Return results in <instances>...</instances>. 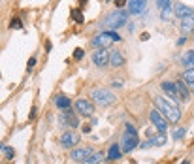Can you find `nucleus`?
<instances>
[{
	"label": "nucleus",
	"mask_w": 194,
	"mask_h": 164,
	"mask_svg": "<svg viewBox=\"0 0 194 164\" xmlns=\"http://www.w3.org/2000/svg\"><path fill=\"white\" fill-rule=\"evenodd\" d=\"M155 106H157V109L168 119V123H177L181 119V111L172 102H170V100H166L162 96H157L155 98Z\"/></svg>",
	"instance_id": "1"
},
{
	"label": "nucleus",
	"mask_w": 194,
	"mask_h": 164,
	"mask_svg": "<svg viewBox=\"0 0 194 164\" xmlns=\"http://www.w3.org/2000/svg\"><path fill=\"white\" fill-rule=\"evenodd\" d=\"M138 145H139L138 132H136V128L130 123H126V132L123 134V138H121V149H123V153H130Z\"/></svg>",
	"instance_id": "2"
},
{
	"label": "nucleus",
	"mask_w": 194,
	"mask_h": 164,
	"mask_svg": "<svg viewBox=\"0 0 194 164\" xmlns=\"http://www.w3.org/2000/svg\"><path fill=\"white\" fill-rule=\"evenodd\" d=\"M121 40H123V38H121V34H117L115 30H104V32H100L98 36H94V38L90 40V45L102 49V47H108V45L117 43V42H121Z\"/></svg>",
	"instance_id": "3"
},
{
	"label": "nucleus",
	"mask_w": 194,
	"mask_h": 164,
	"mask_svg": "<svg viewBox=\"0 0 194 164\" xmlns=\"http://www.w3.org/2000/svg\"><path fill=\"white\" fill-rule=\"evenodd\" d=\"M126 23H128V13L123 11V10H117V11L109 13V15L104 19L102 25H104L108 30H113V29H121V27H125Z\"/></svg>",
	"instance_id": "4"
},
{
	"label": "nucleus",
	"mask_w": 194,
	"mask_h": 164,
	"mask_svg": "<svg viewBox=\"0 0 194 164\" xmlns=\"http://www.w3.org/2000/svg\"><path fill=\"white\" fill-rule=\"evenodd\" d=\"M90 98L98 104V106H102V108H108V106H111V104H115V95L109 91V89H102V87H96V89H92V92H90Z\"/></svg>",
	"instance_id": "5"
},
{
	"label": "nucleus",
	"mask_w": 194,
	"mask_h": 164,
	"mask_svg": "<svg viewBox=\"0 0 194 164\" xmlns=\"http://www.w3.org/2000/svg\"><path fill=\"white\" fill-rule=\"evenodd\" d=\"M79 140H81V136L76 132V130H68V132H64L62 136H60V145L62 147H66V149H72V147H76L77 144H79Z\"/></svg>",
	"instance_id": "6"
},
{
	"label": "nucleus",
	"mask_w": 194,
	"mask_h": 164,
	"mask_svg": "<svg viewBox=\"0 0 194 164\" xmlns=\"http://www.w3.org/2000/svg\"><path fill=\"white\" fill-rule=\"evenodd\" d=\"M149 117H151V123L155 125V128L160 132V134H166V130H168V119L158 111V109H153L151 113H149Z\"/></svg>",
	"instance_id": "7"
},
{
	"label": "nucleus",
	"mask_w": 194,
	"mask_h": 164,
	"mask_svg": "<svg viewBox=\"0 0 194 164\" xmlns=\"http://www.w3.org/2000/svg\"><path fill=\"white\" fill-rule=\"evenodd\" d=\"M92 62H94L96 66L104 68V66H108V64L111 62V53H108V49H106V47L96 49V51L92 53Z\"/></svg>",
	"instance_id": "8"
},
{
	"label": "nucleus",
	"mask_w": 194,
	"mask_h": 164,
	"mask_svg": "<svg viewBox=\"0 0 194 164\" xmlns=\"http://www.w3.org/2000/svg\"><path fill=\"white\" fill-rule=\"evenodd\" d=\"M59 123L60 125H68L70 128H77L79 126V119L76 117V113L72 109H66L62 115H59Z\"/></svg>",
	"instance_id": "9"
},
{
	"label": "nucleus",
	"mask_w": 194,
	"mask_h": 164,
	"mask_svg": "<svg viewBox=\"0 0 194 164\" xmlns=\"http://www.w3.org/2000/svg\"><path fill=\"white\" fill-rule=\"evenodd\" d=\"M92 153H94V151H92L90 147H76V149H72L70 158H72V160H76V162H85Z\"/></svg>",
	"instance_id": "10"
},
{
	"label": "nucleus",
	"mask_w": 194,
	"mask_h": 164,
	"mask_svg": "<svg viewBox=\"0 0 194 164\" xmlns=\"http://www.w3.org/2000/svg\"><path fill=\"white\" fill-rule=\"evenodd\" d=\"M160 87H162V91L166 92V95L172 98V100H175V102H183L181 100V96L177 95V85L174 83V81H162L160 83Z\"/></svg>",
	"instance_id": "11"
},
{
	"label": "nucleus",
	"mask_w": 194,
	"mask_h": 164,
	"mask_svg": "<svg viewBox=\"0 0 194 164\" xmlns=\"http://www.w3.org/2000/svg\"><path fill=\"white\" fill-rule=\"evenodd\" d=\"M76 109H77L83 117H90V115L94 113V104H90V102L85 100V98H79V100L76 102Z\"/></svg>",
	"instance_id": "12"
},
{
	"label": "nucleus",
	"mask_w": 194,
	"mask_h": 164,
	"mask_svg": "<svg viewBox=\"0 0 194 164\" xmlns=\"http://www.w3.org/2000/svg\"><path fill=\"white\" fill-rule=\"evenodd\" d=\"M157 6L160 10V19L162 21H168L172 17V0H157Z\"/></svg>",
	"instance_id": "13"
},
{
	"label": "nucleus",
	"mask_w": 194,
	"mask_h": 164,
	"mask_svg": "<svg viewBox=\"0 0 194 164\" xmlns=\"http://www.w3.org/2000/svg\"><path fill=\"white\" fill-rule=\"evenodd\" d=\"M147 8V0H128V13L139 15Z\"/></svg>",
	"instance_id": "14"
},
{
	"label": "nucleus",
	"mask_w": 194,
	"mask_h": 164,
	"mask_svg": "<svg viewBox=\"0 0 194 164\" xmlns=\"http://www.w3.org/2000/svg\"><path fill=\"white\" fill-rule=\"evenodd\" d=\"M174 13H175V17H179V19H185V17H190V15H194V10H192L190 6H185V4L177 2V4L174 6Z\"/></svg>",
	"instance_id": "15"
},
{
	"label": "nucleus",
	"mask_w": 194,
	"mask_h": 164,
	"mask_svg": "<svg viewBox=\"0 0 194 164\" xmlns=\"http://www.w3.org/2000/svg\"><path fill=\"white\" fill-rule=\"evenodd\" d=\"M190 32H194V15L181 19V34L187 36V34H190Z\"/></svg>",
	"instance_id": "16"
},
{
	"label": "nucleus",
	"mask_w": 194,
	"mask_h": 164,
	"mask_svg": "<svg viewBox=\"0 0 194 164\" xmlns=\"http://www.w3.org/2000/svg\"><path fill=\"white\" fill-rule=\"evenodd\" d=\"M121 157H123V149H121L119 144H113V145L108 149V153H106V158H108V160H119Z\"/></svg>",
	"instance_id": "17"
},
{
	"label": "nucleus",
	"mask_w": 194,
	"mask_h": 164,
	"mask_svg": "<svg viewBox=\"0 0 194 164\" xmlns=\"http://www.w3.org/2000/svg\"><path fill=\"white\" fill-rule=\"evenodd\" d=\"M179 64L183 66V68H187V70H190V68H194V49H190V51H187L183 57H181V60H179Z\"/></svg>",
	"instance_id": "18"
},
{
	"label": "nucleus",
	"mask_w": 194,
	"mask_h": 164,
	"mask_svg": "<svg viewBox=\"0 0 194 164\" xmlns=\"http://www.w3.org/2000/svg\"><path fill=\"white\" fill-rule=\"evenodd\" d=\"M175 85H177V95L181 96V100H183V102H187V100L190 98V91H188L187 83H185L183 79H179V81H177Z\"/></svg>",
	"instance_id": "19"
},
{
	"label": "nucleus",
	"mask_w": 194,
	"mask_h": 164,
	"mask_svg": "<svg viewBox=\"0 0 194 164\" xmlns=\"http://www.w3.org/2000/svg\"><path fill=\"white\" fill-rule=\"evenodd\" d=\"M55 106H57L59 109L66 111V109H70V108H72V100H70L66 95H59V96L55 98Z\"/></svg>",
	"instance_id": "20"
},
{
	"label": "nucleus",
	"mask_w": 194,
	"mask_h": 164,
	"mask_svg": "<svg viewBox=\"0 0 194 164\" xmlns=\"http://www.w3.org/2000/svg\"><path fill=\"white\" fill-rule=\"evenodd\" d=\"M125 62H126V59H125V55L121 53V51H113L111 53V66L113 68H119V66H125Z\"/></svg>",
	"instance_id": "21"
},
{
	"label": "nucleus",
	"mask_w": 194,
	"mask_h": 164,
	"mask_svg": "<svg viewBox=\"0 0 194 164\" xmlns=\"http://www.w3.org/2000/svg\"><path fill=\"white\" fill-rule=\"evenodd\" d=\"M183 81L187 83L188 91H190V92H194V68L185 70V72H183Z\"/></svg>",
	"instance_id": "22"
},
{
	"label": "nucleus",
	"mask_w": 194,
	"mask_h": 164,
	"mask_svg": "<svg viewBox=\"0 0 194 164\" xmlns=\"http://www.w3.org/2000/svg\"><path fill=\"white\" fill-rule=\"evenodd\" d=\"M102 158H104V153H102V151H94V153H92L85 162H83V164H100Z\"/></svg>",
	"instance_id": "23"
},
{
	"label": "nucleus",
	"mask_w": 194,
	"mask_h": 164,
	"mask_svg": "<svg viewBox=\"0 0 194 164\" xmlns=\"http://www.w3.org/2000/svg\"><path fill=\"white\" fill-rule=\"evenodd\" d=\"M72 19H74L77 25H81V23L85 21V17H83V13H81V10H72Z\"/></svg>",
	"instance_id": "24"
},
{
	"label": "nucleus",
	"mask_w": 194,
	"mask_h": 164,
	"mask_svg": "<svg viewBox=\"0 0 194 164\" xmlns=\"http://www.w3.org/2000/svg\"><path fill=\"white\" fill-rule=\"evenodd\" d=\"M2 153L6 155V158H8V160H11V158L15 157V149H13V147H10V145H4V147H2Z\"/></svg>",
	"instance_id": "25"
},
{
	"label": "nucleus",
	"mask_w": 194,
	"mask_h": 164,
	"mask_svg": "<svg viewBox=\"0 0 194 164\" xmlns=\"http://www.w3.org/2000/svg\"><path fill=\"white\" fill-rule=\"evenodd\" d=\"M10 29H23V23H21L19 17H13V19L10 21Z\"/></svg>",
	"instance_id": "26"
},
{
	"label": "nucleus",
	"mask_w": 194,
	"mask_h": 164,
	"mask_svg": "<svg viewBox=\"0 0 194 164\" xmlns=\"http://www.w3.org/2000/svg\"><path fill=\"white\" fill-rule=\"evenodd\" d=\"M83 57H85V51H83L81 47H77V49H74V59H76V60H81Z\"/></svg>",
	"instance_id": "27"
},
{
	"label": "nucleus",
	"mask_w": 194,
	"mask_h": 164,
	"mask_svg": "<svg viewBox=\"0 0 194 164\" xmlns=\"http://www.w3.org/2000/svg\"><path fill=\"white\" fill-rule=\"evenodd\" d=\"M153 142H155V145H164V144H166V136L160 134V136H157V138L153 140Z\"/></svg>",
	"instance_id": "28"
},
{
	"label": "nucleus",
	"mask_w": 194,
	"mask_h": 164,
	"mask_svg": "<svg viewBox=\"0 0 194 164\" xmlns=\"http://www.w3.org/2000/svg\"><path fill=\"white\" fill-rule=\"evenodd\" d=\"M145 138H147V140H155L157 138V132L153 128H147V130H145Z\"/></svg>",
	"instance_id": "29"
},
{
	"label": "nucleus",
	"mask_w": 194,
	"mask_h": 164,
	"mask_svg": "<svg viewBox=\"0 0 194 164\" xmlns=\"http://www.w3.org/2000/svg\"><path fill=\"white\" fill-rule=\"evenodd\" d=\"M36 60H38L36 57H30V60H29V64H27V70H29V74L32 72V68L36 66Z\"/></svg>",
	"instance_id": "30"
},
{
	"label": "nucleus",
	"mask_w": 194,
	"mask_h": 164,
	"mask_svg": "<svg viewBox=\"0 0 194 164\" xmlns=\"http://www.w3.org/2000/svg\"><path fill=\"white\" fill-rule=\"evenodd\" d=\"M185 132H187L185 128H179V130H175V132H174V140H181V138L185 136Z\"/></svg>",
	"instance_id": "31"
},
{
	"label": "nucleus",
	"mask_w": 194,
	"mask_h": 164,
	"mask_svg": "<svg viewBox=\"0 0 194 164\" xmlns=\"http://www.w3.org/2000/svg\"><path fill=\"white\" fill-rule=\"evenodd\" d=\"M151 145H155L153 140H147V142H141V144H139V147H141V149H147V147H151Z\"/></svg>",
	"instance_id": "32"
},
{
	"label": "nucleus",
	"mask_w": 194,
	"mask_h": 164,
	"mask_svg": "<svg viewBox=\"0 0 194 164\" xmlns=\"http://www.w3.org/2000/svg\"><path fill=\"white\" fill-rule=\"evenodd\" d=\"M36 113H38V108H36V106H32V109H30V117H29L30 121H34V119H36Z\"/></svg>",
	"instance_id": "33"
},
{
	"label": "nucleus",
	"mask_w": 194,
	"mask_h": 164,
	"mask_svg": "<svg viewBox=\"0 0 194 164\" xmlns=\"http://www.w3.org/2000/svg\"><path fill=\"white\" fill-rule=\"evenodd\" d=\"M81 130H83V134H90V130H92V128H90V125H83V128H81Z\"/></svg>",
	"instance_id": "34"
},
{
	"label": "nucleus",
	"mask_w": 194,
	"mask_h": 164,
	"mask_svg": "<svg viewBox=\"0 0 194 164\" xmlns=\"http://www.w3.org/2000/svg\"><path fill=\"white\" fill-rule=\"evenodd\" d=\"M125 4H126V0H115V6L117 8H123Z\"/></svg>",
	"instance_id": "35"
},
{
	"label": "nucleus",
	"mask_w": 194,
	"mask_h": 164,
	"mask_svg": "<svg viewBox=\"0 0 194 164\" xmlns=\"http://www.w3.org/2000/svg\"><path fill=\"white\" fill-rule=\"evenodd\" d=\"M113 87L115 89H121V87H123V81H113Z\"/></svg>",
	"instance_id": "36"
},
{
	"label": "nucleus",
	"mask_w": 194,
	"mask_h": 164,
	"mask_svg": "<svg viewBox=\"0 0 194 164\" xmlns=\"http://www.w3.org/2000/svg\"><path fill=\"white\" fill-rule=\"evenodd\" d=\"M185 40H187V36H181V38L177 40V45H183V43H185Z\"/></svg>",
	"instance_id": "37"
},
{
	"label": "nucleus",
	"mask_w": 194,
	"mask_h": 164,
	"mask_svg": "<svg viewBox=\"0 0 194 164\" xmlns=\"http://www.w3.org/2000/svg\"><path fill=\"white\" fill-rule=\"evenodd\" d=\"M145 40H149V32H143L141 34V42H145Z\"/></svg>",
	"instance_id": "38"
},
{
	"label": "nucleus",
	"mask_w": 194,
	"mask_h": 164,
	"mask_svg": "<svg viewBox=\"0 0 194 164\" xmlns=\"http://www.w3.org/2000/svg\"><path fill=\"white\" fill-rule=\"evenodd\" d=\"M79 6H81V8H85V6H87V0H79Z\"/></svg>",
	"instance_id": "39"
},
{
	"label": "nucleus",
	"mask_w": 194,
	"mask_h": 164,
	"mask_svg": "<svg viewBox=\"0 0 194 164\" xmlns=\"http://www.w3.org/2000/svg\"><path fill=\"white\" fill-rule=\"evenodd\" d=\"M181 164H190V160H183V162H181Z\"/></svg>",
	"instance_id": "40"
},
{
	"label": "nucleus",
	"mask_w": 194,
	"mask_h": 164,
	"mask_svg": "<svg viewBox=\"0 0 194 164\" xmlns=\"http://www.w3.org/2000/svg\"><path fill=\"white\" fill-rule=\"evenodd\" d=\"M106 2H111V0H106Z\"/></svg>",
	"instance_id": "41"
}]
</instances>
